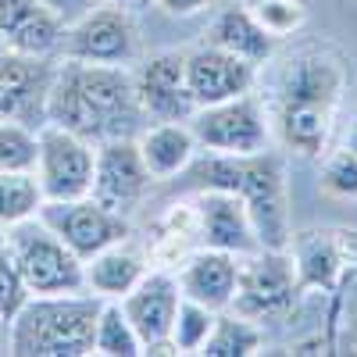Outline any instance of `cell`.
<instances>
[{
    "label": "cell",
    "mask_w": 357,
    "mask_h": 357,
    "mask_svg": "<svg viewBox=\"0 0 357 357\" xmlns=\"http://www.w3.org/2000/svg\"><path fill=\"white\" fill-rule=\"evenodd\" d=\"M47 122L89 143L139 136L146 126V114L136 97L132 68L61 57L47 100Z\"/></svg>",
    "instance_id": "6da1fadb"
},
{
    "label": "cell",
    "mask_w": 357,
    "mask_h": 357,
    "mask_svg": "<svg viewBox=\"0 0 357 357\" xmlns=\"http://www.w3.org/2000/svg\"><path fill=\"white\" fill-rule=\"evenodd\" d=\"M347 89L343 61L325 47H304L282 61L272 97V136L296 158L329 154L336 111Z\"/></svg>",
    "instance_id": "7a4b0ae2"
},
{
    "label": "cell",
    "mask_w": 357,
    "mask_h": 357,
    "mask_svg": "<svg viewBox=\"0 0 357 357\" xmlns=\"http://www.w3.org/2000/svg\"><path fill=\"white\" fill-rule=\"evenodd\" d=\"M200 190H232L240 193L254 218L257 240L264 250H289V197H286V165L275 151L261 154H211L190 165Z\"/></svg>",
    "instance_id": "3957f363"
},
{
    "label": "cell",
    "mask_w": 357,
    "mask_h": 357,
    "mask_svg": "<svg viewBox=\"0 0 357 357\" xmlns=\"http://www.w3.org/2000/svg\"><path fill=\"white\" fill-rule=\"evenodd\" d=\"M104 301L89 289L29 296L8 321V354L18 357H86L93 354Z\"/></svg>",
    "instance_id": "277c9868"
},
{
    "label": "cell",
    "mask_w": 357,
    "mask_h": 357,
    "mask_svg": "<svg viewBox=\"0 0 357 357\" xmlns=\"http://www.w3.org/2000/svg\"><path fill=\"white\" fill-rule=\"evenodd\" d=\"M8 232V243L15 254V264L33 296L50 293H79L86 289V264L82 257L57 236L40 215L25 218Z\"/></svg>",
    "instance_id": "5b68a950"
},
{
    "label": "cell",
    "mask_w": 357,
    "mask_h": 357,
    "mask_svg": "<svg viewBox=\"0 0 357 357\" xmlns=\"http://www.w3.org/2000/svg\"><path fill=\"white\" fill-rule=\"evenodd\" d=\"M190 129L197 136V143L211 154H261L272 146V118H268V107L254 97H232L211 107H197L190 118Z\"/></svg>",
    "instance_id": "8992f818"
},
{
    "label": "cell",
    "mask_w": 357,
    "mask_h": 357,
    "mask_svg": "<svg viewBox=\"0 0 357 357\" xmlns=\"http://www.w3.org/2000/svg\"><path fill=\"white\" fill-rule=\"evenodd\" d=\"M93 168H97V143H89L54 122L36 129V168L33 172L40 178L43 200L89 197Z\"/></svg>",
    "instance_id": "52a82bcc"
},
{
    "label": "cell",
    "mask_w": 357,
    "mask_h": 357,
    "mask_svg": "<svg viewBox=\"0 0 357 357\" xmlns=\"http://www.w3.org/2000/svg\"><path fill=\"white\" fill-rule=\"evenodd\" d=\"M301 289L296 264L286 250H257L240 257V279H236L232 307L250 321H272L293 307V296Z\"/></svg>",
    "instance_id": "ba28073f"
},
{
    "label": "cell",
    "mask_w": 357,
    "mask_h": 357,
    "mask_svg": "<svg viewBox=\"0 0 357 357\" xmlns=\"http://www.w3.org/2000/svg\"><path fill=\"white\" fill-rule=\"evenodd\" d=\"M61 57L75 61H97V65H132L139 57V29L129 8L97 4L72 25H65Z\"/></svg>",
    "instance_id": "9c48e42d"
},
{
    "label": "cell",
    "mask_w": 357,
    "mask_h": 357,
    "mask_svg": "<svg viewBox=\"0 0 357 357\" xmlns=\"http://www.w3.org/2000/svg\"><path fill=\"white\" fill-rule=\"evenodd\" d=\"M54 54L0 50V118L29 129L47 126V100L54 86Z\"/></svg>",
    "instance_id": "30bf717a"
},
{
    "label": "cell",
    "mask_w": 357,
    "mask_h": 357,
    "mask_svg": "<svg viewBox=\"0 0 357 357\" xmlns=\"http://www.w3.org/2000/svg\"><path fill=\"white\" fill-rule=\"evenodd\" d=\"M40 218L61 236V240L82 257V264L107 250L111 243L129 240V218L107 211L104 204H97L93 197H75V200H43Z\"/></svg>",
    "instance_id": "8fae6325"
},
{
    "label": "cell",
    "mask_w": 357,
    "mask_h": 357,
    "mask_svg": "<svg viewBox=\"0 0 357 357\" xmlns=\"http://www.w3.org/2000/svg\"><path fill=\"white\" fill-rule=\"evenodd\" d=\"M151 183H154V175L146 172V161L139 154L136 136L97 143L93 190H89V197H93L97 204H104L107 211H114V215L129 218L136 207L146 200Z\"/></svg>",
    "instance_id": "7c38bea8"
},
{
    "label": "cell",
    "mask_w": 357,
    "mask_h": 357,
    "mask_svg": "<svg viewBox=\"0 0 357 357\" xmlns=\"http://www.w3.org/2000/svg\"><path fill=\"white\" fill-rule=\"evenodd\" d=\"M146 122H190L197 104L186 86V50H158L132 68Z\"/></svg>",
    "instance_id": "4fadbf2b"
},
{
    "label": "cell",
    "mask_w": 357,
    "mask_h": 357,
    "mask_svg": "<svg viewBox=\"0 0 357 357\" xmlns=\"http://www.w3.org/2000/svg\"><path fill=\"white\" fill-rule=\"evenodd\" d=\"M118 304L132 321V329L143 343V354L172 347V325H175L178 304H183V289H178V279L172 272L151 268Z\"/></svg>",
    "instance_id": "5bb4252c"
},
{
    "label": "cell",
    "mask_w": 357,
    "mask_h": 357,
    "mask_svg": "<svg viewBox=\"0 0 357 357\" xmlns=\"http://www.w3.org/2000/svg\"><path fill=\"white\" fill-rule=\"evenodd\" d=\"M193 222H197V236L204 247L211 250H225L236 257H247L261 250L254 218L247 211V204L240 193L232 190H200L193 200Z\"/></svg>",
    "instance_id": "9a60e30c"
},
{
    "label": "cell",
    "mask_w": 357,
    "mask_h": 357,
    "mask_svg": "<svg viewBox=\"0 0 357 357\" xmlns=\"http://www.w3.org/2000/svg\"><path fill=\"white\" fill-rule=\"evenodd\" d=\"M257 82V65L243 61L215 43H200L186 50V86L197 107H211L232 97L250 93Z\"/></svg>",
    "instance_id": "2e32d148"
},
{
    "label": "cell",
    "mask_w": 357,
    "mask_h": 357,
    "mask_svg": "<svg viewBox=\"0 0 357 357\" xmlns=\"http://www.w3.org/2000/svg\"><path fill=\"white\" fill-rule=\"evenodd\" d=\"M175 279L186 301H197L211 311H229L236 296V279H240V257L200 247L178 261Z\"/></svg>",
    "instance_id": "e0dca14e"
},
{
    "label": "cell",
    "mask_w": 357,
    "mask_h": 357,
    "mask_svg": "<svg viewBox=\"0 0 357 357\" xmlns=\"http://www.w3.org/2000/svg\"><path fill=\"white\" fill-rule=\"evenodd\" d=\"M0 40L18 54H57L65 22L43 0H0Z\"/></svg>",
    "instance_id": "ac0fdd59"
},
{
    "label": "cell",
    "mask_w": 357,
    "mask_h": 357,
    "mask_svg": "<svg viewBox=\"0 0 357 357\" xmlns=\"http://www.w3.org/2000/svg\"><path fill=\"white\" fill-rule=\"evenodd\" d=\"M136 143L146 161V172L154 175V183H165V178H175L178 172H186L200 151L190 122H146Z\"/></svg>",
    "instance_id": "d6986e66"
},
{
    "label": "cell",
    "mask_w": 357,
    "mask_h": 357,
    "mask_svg": "<svg viewBox=\"0 0 357 357\" xmlns=\"http://www.w3.org/2000/svg\"><path fill=\"white\" fill-rule=\"evenodd\" d=\"M146 272H151V264H146L143 250L122 240L86 261V289L100 301H122Z\"/></svg>",
    "instance_id": "ffe728a7"
},
{
    "label": "cell",
    "mask_w": 357,
    "mask_h": 357,
    "mask_svg": "<svg viewBox=\"0 0 357 357\" xmlns=\"http://www.w3.org/2000/svg\"><path fill=\"white\" fill-rule=\"evenodd\" d=\"M207 43L243 57L250 65H264V61H272V54H275V36L264 33V25L250 15L247 4L218 11L211 29H207Z\"/></svg>",
    "instance_id": "44dd1931"
},
{
    "label": "cell",
    "mask_w": 357,
    "mask_h": 357,
    "mask_svg": "<svg viewBox=\"0 0 357 357\" xmlns=\"http://www.w3.org/2000/svg\"><path fill=\"white\" fill-rule=\"evenodd\" d=\"M293 247V264H296V279H301V286H321L329 289L340 275L343 268V254L333 240V232H304L296 236V240H289Z\"/></svg>",
    "instance_id": "7402d4cb"
},
{
    "label": "cell",
    "mask_w": 357,
    "mask_h": 357,
    "mask_svg": "<svg viewBox=\"0 0 357 357\" xmlns=\"http://www.w3.org/2000/svg\"><path fill=\"white\" fill-rule=\"evenodd\" d=\"M261 343H264L261 321H250L236 311H218L215 325H211V336L200 347V354H207V357H247V354H257Z\"/></svg>",
    "instance_id": "603a6c76"
},
{
    "label": "cell",
    "mask_w": 357,
    "mask_h": 357,
    "mask_svg": "<svg viewBox=\"0 0 357 357\" xmlns=\"http://www.w3.org/2000/svg\"><path fill=\"white\" fill-rule=\"evenodd\" d=\"M43 207V190L36 172H0V229L36 218Z\"/></svg>",
    "instance_id": "cb8c5ba5"
},
{
    "label": "cell",
    "mask_w": 357,
    "mask_h": 357,
    "mask_svg": "<svg viewBox=\"0 0 357 357\" xmlns=\"http://www.w3.org/2000/svg\"><path fill=\"white\" fill-rule=\"evenodd\" d=\"M93 354H100V357H136V354H143V343H139L132 321L126 318L118 301H104V307H100Z\"/></svg>",
    "instance_id": "d4e9b609"
},
{
    "label": "cell",
    "mask_w": 357,
    "mask_h": 357,
    "mask_svg": "<svg viewBox=\"0 0 357 357\" xmlns=\"http://www.w3.org/2000/svg\"><path fill=\"white\" fill-rule=\"evenodd\" d=\"M215 314L211 307H204L197 301H186L178 304V314H175V325H172V350L178 354H200V347L211 336V325H215Z\"/></svg>",
    "instance_id": "484cf974"
},
{
    "label": "cell",
    "mask_w": 357,
    "mask_h": 357,
    "mask_svg": "<svg viewBox=\"0 0 357 357\" xmlns=\"http://www.w3.org/2000/svg\"><path fill=\"white\" fill-rule=\"evenodd\" d=\"M36 168V129L0 118V172H33Z\"/></svg>",
    "instance_id": "4316f807"
},
{
    "label": "cell",
    "mask_w": 357,
    "mask_h": 357,
    "mask_svg": "<svg viewBox=\"0 0 357 357\" xmlns=\"http://www.w3.org/2000/svg\"><path fill=\"white\" fill-rule=\"evenodd\" d=\"M247 8L264 25V33H272L275 40L301 33V25L307 22V11H304L301 0H250Z\"/></svg>",
    "instance_id": "83f0119b"
},
{
    "label": "cell",
    "mask_w": 357,
    "mask_h": 357,
    "mask_svg": "<svg viewBox=\"0 0 357 357\" xmlns=\"http://www.w3.org/2000/svg\"><path fill=\"white\" fill-rule=\"evenodd\" d=\"M321 193L336 200H357V151L336 146L321 165Z\"/></svg>",
    "instance_id": "f1b7e54d"
},
{
    "label": "cell",
    "mask_w": 357,
    "mask_h": 357,
    "mask_svg": "<svg viewBox=\"0 0 357 357\" xmlns=\"http://www.w3.org/2000/svg\"><path fill=\"white\" fill-rule=\"evenodd\" d=\"M29 296H33V293H29V286H25V279L18 272V264H15L8 232L0 229V321L8 325L22 311V304L29 301Z\"/></svg>",
    "instance_id": "f546056e"
},
{
    "label": "cell",
    "mask_w": 357,
    "mask_h": 357,
    "mask_svg": "<svg viewBox=\"0 0 357 357\" xmlns=\"http://www.w3.org/2000/svg\"><path fill=\"white\" fill-rule=\"evenodd\" d=\"M43 4L57 15V18H61L65 25H72L75 18H82L86 11H93L97 4H100V0H43Z\"/></svg>",
    "instance_id": "4dcf8cb0"
},
{
    "label": "cell",
    "mask_w": 357,
    "mask_h": 357,
    "mask_svg": "<svg viewBox=\"0 0 357 357\" xmlns=\"http://www.w3.org/2000/svg\"><path fill=\"white\" fill-rule=\"evenodd\" d=\"M154 4H158L165 15H175V18H190V15H200L204 8H211L215 0H154Z\"/></svg>",
    "instance_id": "1f68e13d"
},
{
    "label": "cell",
    "mask_w": 357,
    "mask_h": 357,
    "mask_svg": "<svg viewBox=\"0 0 357 357\" xmlns=\"http://www.w3.org/2000/svg\"><path fill=\"white\" fill-rule=\"evenodd\" d=\"M343 146L357 151V111H354V118H350V129H347V139H343Z\"/></svg>",
    "instance_id": "d6a6232c"
},
{
    "label": "cell",
    "mask_w": 357,
    "mask_h": 357,
    "mask_svg": "<svg viewBox=\"0 0 357 357\" xmlns=\"http://www.w3.org/2000/svg\"><path fill=\"white\" fill-rule=\"evenodd\" d=\"M100 4H114V8H129V11H136L143 0H100Z\"/></svg>",
    "instance_id": "836d02e7"
},
{
    "label": "cell",
    "mask_w": 357,
    "mask_h": 357,
    "mask_svg": "<svg viewBox=\"0 0 357 357\" xmlns=\"http://www.w3.org/2000/svg\"><path fill=\"white\" fill-rule=\"evenodd\" d=\"M0 354H8V325L0 321Z\"/></svg>",
    "instance_id": "e575fe53"
},
{
    "label": "cell",
    "mask_w": 357,
    "mask_h": 357,
    "mask_svg": "<svg viewBox=\"0 0 357 357\" xmlns=\"http://www.w3.org/2000/svg\"><path fill=\"white\" fill-rule=\"evenodd\" d=\"M0 50H4V40H0Z\"/></svg>",
    "instance_id": "d590c367"
}]
</instances>
